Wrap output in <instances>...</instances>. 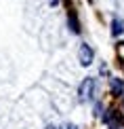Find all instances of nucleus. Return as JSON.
<instances>
[{"instance_id":"f257e3e1","label":"nucleus","mask_w":124,"mask_h":129,"mask_svg":"<svg viewBox=\"0 0 124 129\" xmlns=\"http://www.w3.org/2000/svg\"><path fill=\"white\" fill-rule=\"evenodd\" d=\"M93 89H95V78H84V80H82V85H80V89H78L80 100L86 102V100L90 98V93H93Z\"/></svg>"},{"instance_id":"f03ea898","label":"nucleus","mask_w":124,"mask_h":129,"mask_svg":"<svg viewBox=\"0 0 124 129\" xmlns=\"http://www.w3.org/2000/svg\"><path fill=\"white\" fill-rule=\"evenodd\" d=\"M78 57H80V63H82V66H90V63H93V49H90L88 45H80Z\"/></svg>"},{"instance_id":"7ed1b4c3","label":"nucleus","mask_w":124,"mask_h":129,"mask_svg":"<svg viewBox=\"0 0 124 129\" xmlns=\"http://www.w3.org/2000/svg\"><path fill=\"white\" fill-rule=\"evenodd\" d=\"M109 85H111V93H114V95H122L124 93V83L120 78H111Z\"/></svg>"},{"instance_id":"20e7f679","label":"nucleus","mask_w":124,"mask_h":129,"mask_svg":"<svg viewBox=\"0 0 124 129\" xmlns=\"http://www.w3.org/2000/svg\"><path fill=\"white\" fill-rule=\"evenodd\" d=\"M122 32H124V23H122L120 19H114V21H111V34H114V36H120Z\"/></svg>"},{"instance_id":"39448f33","label":"nucleus","mask_w":124,"mask_h":129,"mask_svg":"<svg viewBox=\"0 0 124 129\" xmlns=\"http://www.w3.org/2000/svg\"><path fill=\"white\" fill-rule=\"evenodd\" d=\"M69 25H72V32H76V34H78V32H80V25H78V19L74 17V15H69Z\"/></svg>"},{"instance_id":"423d86ee","label":"nucleus","mask_w":124,"mask_h":129,"mask_svg":"<svg viewBox=\"0 0 124 129\" xmlns=\"http://www.w3.org/2000/svg\"><path fill=\"white\" fill-rule=\"evenodd\" d=\"M61 129H76V127H74V125H63Z\"/></svg>"},{"instance_id":"0eeeda50","label":"nucleus","mask_w":124,"mask_h":129,"mask_svg":"<svg viewBox=\"0 0 124 129\" xmlns=\"http://www.w3.org/2000/svg\"><path fill=\"white\" fill-rule=\"evenodd\" d=\"M48 2H51V4H53V7H55V4H57V0H48Z\"/></svg>"},{"instance_id":"6e6552de","label":"nucleus","mask_w":124,"mask_h":129,"mask_svg":"<svg viewBox=\"0 0 124 129\" xmlns=\"http://www.w3.org/2000/svg\"><path fill=\"white\" fill-rule=\"evenodd\" d=\"M46 129H57V127H46Z\"/></svg>"}]
</instances>
